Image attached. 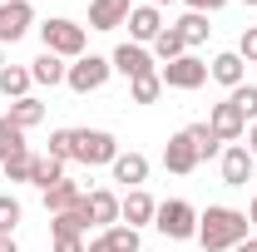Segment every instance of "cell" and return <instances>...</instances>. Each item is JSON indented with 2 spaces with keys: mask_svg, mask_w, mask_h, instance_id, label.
I'll list each match as a JSON object with an SVG mask.
<instances>
[{
  "mask_svg": "<svg viewBox=\"0 0 257 252\" xmlns=\"http://www.w3.org/2000/svg\"><path fill=\"white\" fill-rule=\"evenodd\" d=\"M247 222H252V227H257V198H252V208H247Z\"/></svg>",
  "mask_w": 257,
  "mask_h": 252,
  "instance_id": "40",
  "label": "cell"
},
{
  "mask_svg": "<svg viewBox=\"0 0 257 252\" xmlns=\"http://www.w3.org/2000/svg\"><path fill=\"white\" fill-rule=\"evenodd\" d=\"M79 198H84V188H79L74 178H60V183H50V188H45V208H50V213H69Z\"/></svg>",
  "mask_w": 257,
  "mask_h": 252,
  "instance_id": "19",
  "label": "cell"
},
{
  "mask_svg": "<svg viewBox=\"0 0 257 252\" xmlns=\"http://www.w3.org/2000/svg\"><path fill=\"white\" fill-rule=\"evenodd\" d=\"M55 252H84V237H55Z\"/></svg>",
  "mask_w": 257,
  "mask_h": 252,
  "instance_id": "35",
  "label": "cell"
},
{
  "mask_svg": "<svg viewBox=\"0 0 257 252\" xmlns=\"http://www.w3.org/2000/svg\"><path fill=\"white\" fill-rule=\"evenodd\" d=\"M0 5H5V0H0Z\"/></svg>",
  "mask_w": 257,
  "mask_h": 252,
  "instance_id": "44",
  "label": "cell"
},
{
  "mask_svg": "<svg viewBox=\"0 0 257 252\" xmlns=\"http://www.w3.org/2000/svg\"><path fill=\"white\" fill-rule=\"evenodd\" d=\"M237 55H242V64H257V25H247V30H242V40H237Z\"/></svg>",
  "mask_w": 257,
  "mask_h": 252,
  "instance_id": "33",
  "label": "cell"
},
{
  "mask_svg": "<svg viewBox=\"0 0 257 252\" xmlns=\"http://www.w3.org/2000/svg\"><path fill=\"white\" fill-rule=\"evenodd\" d=\"M40 40H45V50L50 55H60V60H79L84 55V25H74V20H45L40 25Z\"/></svg>",
  "mask_w": 257,
  "mask_h": 252,
  "instance_id": "4",
  "label": "cell"
},
{
  "mask_svg": "<svg viewBox=\"0 0 257 252\" xmlns=\"http://www.w3.org/2000/svg\"><path fill=\"white\" fill-rule=\"evenodd\" d=\"M64 74H69V64H64L60 55H50V50H45L40 60H30V79L35 84H50V89H55V84H64Z\"/></svg>",
  "mask_w": 257,
  "mask_h": 252,
  "instance_id": "20",
  "label": "cell"
},
{
  "mask_svg": "<svg viewBox=\"0 0 257 252\" xmlns=\"http://www.w3.org/2000/svg\"><path fill=\"white\" fill-rule=\"evenodd\" d=\"M242 5H257V0H242Z\"/></svg>",
  "mask_w": 257,
  "mask_h": 252,
  "instance_id": "43",
  "label": "cell"
},
{
  "mask_svg": "<svg viewBox=\"0 0 257 252\" xmlns=\"http://www.w3.org/2000/svg\"><path fill=\"white\" fill-rule=\"evenodd\" d=\"M109 74H114V64L104 60V55H79V60L69 64V74H64V84L74 89V94H94L109 84Z\"/></svg>",
  "mask_w": 257,
  "mask_h": 252,
  "instance_id": "5",
  "label": "cell"
},
{
  "mask_svg": "<svg viewBox=\"0 0 257 252\" xmlns=\"http://www.w3.org/2000/svg\"><path fill=\"white\" fill-rule=\"evenodd\" d=\"M232 252H257V232H252V237H247V242H237V247H232Z\"/></svg>",
  "mask_w": 257,
  "mask_h": 252,
  "instance_id": "38",
  "label": "cell"
},
{
  "mask_svg": "<svg viewBox=\"0 0 257 252\" xmlns=\"http://www.w3.org/2000/svg\"><path fill=\"white\" fill-rule=\"evenodd\" d=\"M84 252H114V242L109 237H94V242H84Z\"/></svg>",
  "mask_w": 257,
  "mask_h": 252,
  "instance_id": "36",
  "label": "cell"
},
{
  "mask_svg": "<svg viewBox=\"0 0 257 252\" xmlns=\"http://www.w3.org/2000/svg\"><path fill=\"white\" fill-rule=\"evenodd\" d=\"M227 0H188V10H198V15H213V10H223Z\"/></svg>",
  "mask_w": 257,
  "mask_h": 252,
  "instance_id": "34",
  "label": "cell"
},
{
  "mask_svg": "<svg viewBox=\"0 0 257 252\" xmlns=\"http://www.w3.org/2000/svg\"><path fill=\"white\" fill-rule=\"evenodd\" d=\"M198 163H203V158H198V144H193V134H188V129H178V134L163 144V168H168V173H193Z\"/></svg>",
  "mask_w": 257,
  "mask_h": 252,
  "instance_id": "8",
  "label": "cell"
},
{
  "mask_svg": "<svg viewBox=\"0 0 257 252\" xmlns=\"http://www.w3.org/2000/svg\"><path fill=\"white\" fill-rule=\"evenodd\" d=\"M247 154L257 158V124H247Z\"/></svg>",
  "mask_w": 257,
  "mask_h": 252,
  "instance_id": "37",
  "label": "cell"
},
{
  "mask_svg": "<svg viewBox=\"0 0 257 252\" xmlns=\"http://www.w3.org/2000/svg\"><path fill=\"white\" fill-rule=\"evenodd\" d=\"M109 168H114V183H128V188H144V178H149V158L144 154H119Z\"/></svg>",
  "mask_w": 257,
  "mask_h": 252,
  "instance_id": "16",
  "label": "cell"
},
{
  "mask_svg": "<svg viewBox=\"0 0 257 252\" xmlns=\"http://www.w3.org/2000/svg\"><path fill=\"white\" fill-rule=\"evenodd\" d=\"M227 99L242 109V119H247V124H257V84H237V89H232Z\"/></svg>",
  "mask_w": 257,
  "mask_h": 252,
  "instance_id": "29",
  "label": "cell"
},
{
  "mask_svg": "<svg viewBox=\"0 0 257 252\" xmlns=\"http://www.w3.org/2000/svg\"><path fill=\"white\" fill-rule=\"evenodd\" d=\"M15 222H20V203L10 193H0V237H15Z\"/></svg>",
  "mask_w": 257,
  "mask_h": 252,
  "instance_id": "31",
  "label": "cell"
},
{
  "mask_svg": "<svg viewBox=\"0 0 257 252\" xmlns=\"http://www.w3.org/2000/svg\"><path fill=\"white\" fill-rule=\"evenodd\" d=\"M128 94H134V104H154V99L163 94L159 69H154V74H139V79H128Z\"/></svg>",
  "mask_w": 257,
  "mask_h": 252,
  "instance_id": "25",
  "label": "cell"
},
{
  "mask_svg": "<svg viewBox=\"0 0 257 252\" xmlns=\"http://www.w3.org/2000/svg\"><path fill=\"white\" fill-rule=\"evenodd\" d=\"M40 119H45V104H40L35 94H25V99L10 104V124H15V129H35Z\"/></svg>",
  "mask_w": 257,
  "mask_h": 252,
  "instance_id": "23",
  "label": "cell"
},
{
  "mask_svg": "<svg viewBox=\"0 0 257 252\" xmlns=\"http://www.w3.org/2000/svg\"><path fill=\"white\" fill-rule=\"evenodd\" d=\"M188 134H193V144H198V158H218L223 154V144H218V134L208 129V119H203V124H188Z\"/></svg>",
  "mask_w": 257,
  "mask_h": 252,
  "instance_id": "26",
  "label": "cell"
},
{
  "mask_svg": "<svg viewBox=\"0 0 257 252\" xmlns=\"http://www.w3.org/2000/svg\"><path fill=\"white\" fill-rule=\"evenodd\" d=\"M247 227H252L247 213L213 203L208 213H198V242H203V252H232L237 242H247V237H252Z\"/></svg>",
  "mask_w": 257,
  "mask_h": 252,
  "instance_id": "1",
  "label": "cell"
},
{
  "mask_svg": "<svg viewBox=\"0 0 257 252\" xmlns=\"http://www.w3.org/2000/svg\"><path fill=\"white\" fill-rule=\"evenodd\" d=\"M119 158V139L109 129H74V163L99 168V163H114Z\"/></svg>",
  "mask_w": 257,
  "mask_h": 252,
  "instance_id": "3",
  "label": "cell"
},
{
  "mask_svg": "<svg viewBox=\"0 0 257 252\" xmlns=\"http://www.w3.org/2000/svg\"><path fill=\"white\" fill-rule=\"evenodd\" d=\"M183 55H188V40H183V30H178V25H163L159 40H154V60L173 64V60H183Z\"/></svg>",
  "mask_w": 257,
  "mask_h": 252,
  "instance_id": "18",
  "label": "cell"
},
{
  "mask_svg": "<svg viewBox=\"0 0 257 252\" xmlns=\"http://www.w3.org/2000/svg\"><path fill=\"white\" fill-rule=\"evenodd\" d=\"M128 0H89V30H119L128 25Z\"/></svg>",
  "mask_w": 257,
  "mask_h": 252,
  "instance_id": "13",
  "label": "cell"
},
{
  "mask_svg": "<svg viewBox=\"0 0 257 252\" xmlns=\"http://www.w3.org/2000/svg\"><path fill=\"white\" fill-rule=\"evenodd\" d=\"M154 213H159V203H154L144 188H128V198H119V222H128V227L154 222Z\"/></svg>",
  "mask_w": 257,
  "mask_h": 252,
  "instance_id": "14",
  "label": "cell"
},
{
  "mask_svg": "<svg viewBox=\"0 0 257 252\" xmlns=\"http://www.w3.org/2000/svg\"><path fill=\"white\" fill-rule=\"evenodd\" d=\"M30 25H35V5L30 0H5V5H0V45L25 40Z\"/></svg>",
  "mask_w": 257,
  "mask_h": 252,
  "instance_id": "7",
  "label": "cell"
},
{
  "mask_svg": "<svg viewBox=\"0 0 257 252\" xmlns=\"http://www.w3.org/2000/svg\"><path fill=\"white\" fill-rule=\"evenodd\" d=\"M60 178H64V163H60V158L35 154V163H30V183H35V188H50V183H60Z\"/></svg>",
  "mask_w": 257,
  "mask_h": 252,
  "instance_id": "22",
  "label": "cell"
},
{
  "mask_svg": "<svg viewBox=\"0 0 257 252\" xmlns=\"http://www.w3.org/2000/svg\"><path fill=\"white\" fill-rule=\"evenodd\" d=\"M0 69H5V45H0Z\"/></svg>",
  "mask_w": 257,
  "mask_h": 252,
  "instance_id": "42",
  "label": "cell"
},
{
  "mask_svg": "<svg viewBox=\"0 0 257 252\" xmlns=\"http://www.w3.org/2000/svg\"><path fill=\"white\" fill-rule=\"evenodd\" d=\"M159 30H163L159 5H134V10H128V35H134V45H154Z\"/></svg>",
  "mask_w": 257,
  "mask_h": 252,
  "instance_id": "12",
  "label": "cell"
},
{
  "mask_svg": "<svg viewBox=\"0 0 257 252\" xmlns=\"http://www.w3.org/2000/svg\"><path fill=\"white\" fill-rule=\"evenodd\" d=\"M30 69H25V64H5V69H0V94L10 99V104H15V99H25L30 94Z\"/></svg>",
  "mask_w": 257,
  "mask_h": 252,
  "instance_id": "21",
  "label": "cell"
},
{
  "mask_svg": "<svg viewBox=\"0 0 257 252\" xmlns=\"http://www.w3.org/2000/svg\"><path fill=\"white\" fill-rule=\"evenodd\" d=\"M154 227H159L168 242H188V237H198V208L183 203V198H168V203H159V213H154Z\"/></svg>",
  "mask_w": 257,
  "mask_h": 252,
  "instance_id": "2",
  "label": "cell"
},
{
  "mask_svg": "<svg viewBox=\"0 0 257 252\" xmlns=\"http://www.w3.org/2000/svg\"><path fill=\"white\" fill-rule=\"evenodd\" d=\"M109 64L124 74V79H139V74H154V55L144 50V45H134V40H124L114 55H109Z\"/></svg>",
  "mask_w": 257,
  "mask_h": 252,
  "instance_id": "11",
  "label": "cell"
},
{
  "mask_svg": "<svg viewBox=\"0 0 257 252\" xmlns=\"http://www.w3.org/2000/svg\"><path fill=\"white\" fill-rule=\"evenodd\" d=\"M208 129L218 134V144H237L242 134H247V119H242V109L223 99V104H213V114H208Z\"/></svg>",
  "mask_w": 257,
  "mask_h": 252,
  "instance_id": "9",
  "label": "cell"
},
{
  "mask_svg": "<svg viewBox=\"0 0 257 252\" xmlns=\"http://www.w3.org/2000/svg\"><path fill=\"white\" fill-rule=\"evenodd\" d=\"M30 163H35V154H15V158H5L0 168H5L10 183H30Z\"/></svg>",
  "mask_w": 257,
  "mask_h": 252,
  "instance_id": "32",
  "label": "cell"
},
{
  "mask_svg": "<svg viewBox=\"0 0 257 252\" xmlns=\"http://www.w3.org/2000/svg\"><path fill=\"white\" fill-rule=\"evenodd\" d=\"M84 198H89V218H94V227H114V222H119V198H114L109 188H89Z\"/></svg>",
  "mask_w": 257,
  "mask_h": 252,
  "instance_id": "17",
  "label": "cell"
},
{
  "mask_svg": "<svg viewBox=\"0 0 257 252\" xmlns=\"http://www.w3.org/2000/svg\"><path fill=\"white\" fill-rule=\"evenodd\" d=\"M252 168H257V158L247 154V144H227L223 149V183L227 188H247L252 183Z\"/></svg>",
  "mask_w": 257,
  "mask_h": 252,
  "instance_id": "10",
  "label": "cell"
},
{
  "mask_svg": "<svg viewBox=\"0 0 257 252\" xmlns=\"http://www.w3.org/2000/svg\"><path fill=\"white\" fill-rule=\"evenodd\" d=\"M149 5H173V0H149Z\"/></svg>",
  "mask_w": 257,
  "mask_h": 252,
  "instance_id": "41",
  "label": "cell"
},
{
  "mask_svg": "<svg viewBox=\"0 0 257 252\" xmlns=\"http://www.w3.org/2000/svg\"><path fill=\"white\" fill-rule=\"evenodd\" d=\"M208 79H218V84H227V89L247 84V64H242V55H237V50H227V55H218V60L208 64Z\"/></svg>",
  "mask_w": 257,
  "mask_h": 252,
  "instance_id": "15",
  "label": "cell"
},
{
  "mask_svg": "<svg viewBox=\"0 0 257 252\" xmlns=\"http://www.w3.org/2000/svg\"><path fill=\"white\" fill-rule=\"evenodd\" d=\"M104 237L114 242V252H139V227H128V222H114V227H104Z\"/></svg>",
  "mask_w": 257,
  "mask_h": 252,
  "instance_id": "28",
  "label": "cell"
},
{
  "mask_svg": "<svg viewBox=\"0 0 257 252\" xmlns=\"http://www.w3.org/2000/svg\"><path fill=\"white\" fill-rule=\"evenodd\" d=\"M15 154H30V149H25V129H15L10 114H5V119H0V163L15 158Z\"/></svg>",
  "mask_w": 257,
  "mask_h": 252,
  "instance_id": "24",
  "label": "cell"
},
{
  "mask_svg": "<svg viewBox=\"0 0 257 252\" xmlns=\"http://www.w3.org/2000/svg\"><path fill=\"white\" fill-rule=\"evenodd\" d=\"M0 252H20V247H15V237H0Z\"/></svg>",
  "mask_w": 257,
  "mask_h": 252,
  "instance_id": "39",
  "label": "cell"
},
{
  "mask_svg": "<svg viewBox=\"0 0 257 252\" xmlns=\"http://www.w3.org/2000/svg\"><path fill=\"white\" fill-rule=\"evenodd\" d=\"M50 158H60V163L74 158V129H55L50 134Z\"/></svg>",
  "mask_w": 257,
  "mask_h": 252,
  "instance_id": "30",
  "label": "cell"
},
{
  "mask_svg": "<svg viewBox=\"0 0 257 252\" xmlns=\"http://www.w3.org/2000/svg\"><path fill=\"white\" fill-rule=\"evenodd\" d=\"M159 79H163V89H198V84H208V64L198 55H183V60L163 64Z\"/></svg>",
  "mask_w": 257,
  "mask_h": 252,
  "instance_id": "6",
  "label": "cell"
},
{
  "mask_svg": "<svg viewBox=\"0 0 257 252\" xmlns=\"http://www.w3.org/2000/svg\"><path fill=\"white\" fill-rule=\"evenodd\" d=\"M178 30H183V40H188V50H193V45H203V40H208V30H213V25H208V15L188 10V15L178 20Z\"/></svg>",
  "mask_w": 257,
  "mask_h": 252,
  "instance_id": "27",
  "label": "cell"
}]
</instances>
